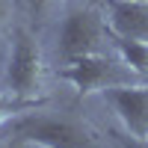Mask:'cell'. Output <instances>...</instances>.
<instances>
[{"instance_id":"obj_8","label":"cell","mask_w":148,"mask_h":148,"mask_svg":"<svg viewBox=\"0 0 148 148\" xmlns=\"http://www.w3.org/2000/svg\"><path fill=\"white\" fill-rule=\"evenodd\" d=\"M39 101H24V98H15V95H0V127L9 125L15 116L27 113V110H36Z\"/></svg>"},{"instance_id":"obj_10","label":"cell","mask_w":148,"mask_h":148,"mask_svg":"<svg viewBox=\"0 0 148 148\" xmlns=\"http://www.w3.org/2000/svg\"><path fill=\"white\" fill-rule=\"evenodd\" d=\"M12 12H15V0H0V27H6Z\"/></svg>"},{"instance_id":"obj_6","label":"cell","mask_w":148,"mask_h":148,"mask_svg":"<svg viewBox=\"0 0 148 148\" xmlns=\"http://www.w3.org/2000/svg\"><path fill=\"white\" fill-rule=\"evenodd\" d=\"M107 24L113 36L148 42V3L145 0H107Z\"/></svg>"},{"instance_id":"obj_9","label":"cell","mask_w":148,"mask_h":148,"mask_svg":"<svg viewBox=\"0 0 148 148\" xmlns=\"http://www.w3.org/2000/svg\"><path fill=\"white\" fill-rule=\"evenodd\" d=\"M62 3V0H27V6L36 18H45V15H51V12Z\"/></svg>"},{"instance_id":"obj_7","label":"cell","mask_w":148,"mask_h":148,"mask_svg":"<svg viewBox=\"0 0 148 148\" xmlns=\"http://www.w3.org/2000/svg\"><path fill=\"white\" fill-rule=\"evenodd\" d=\"M116 51L125 62L139 74V77L148 83V42H139V39H121L116 36Z\"/></svg>"},{"instance_id":"obj_11","label":"cell","mask_w":148,"mask_h":148,"mask_svg":"<svg viewBox=\"0 0 148 148\" xmlns=\"http://www.w3.org/2000/svg\"><path fill=\"white\" fill-rule=\"evenodd\" d=\"M0 148H39V145H33V142L21 139V136H6L3 142H0Z\"/></svg>"},{"instance_id":"obj_2","label":"cell","mask_w":148,"mask_h":148,"mask_svg":"<svg viewBox=\"0 0 148 148\" xmlns=\"http://www.w3.org/2000/svg\"><path fill=\"white\" fill-rule=\"evenodd\" d=\"M110 45L116 47V36L98 9H89V6L71 9L62 18V24H59L56 47H59L65 62H74V59H83V56L110 53Z\"/></svg>"},{"instance_id":"obj_5","label":"cell","mask_w":148,"mask_h":148,"mask_svg":"<svg viewBox=\"0 0 148 148\" xmlns=\"http://www.w3.org/2000/svg\"><path fill=\"white\" fill-rule=\"evenodd\" d=\"M104 98L110 101V107L116 110V116L121 119V125L127 127L130 136L145 142L148 139V83L107 89Z\"/></svg>"},{"instance_id":"obj_12","label":"cell","mask_w":148,"mask_h":148,"mask_svg":"<svg viewBox=\"0 0 148 148\" xmlns=\"http://www.w3.org/2000/svg\"><path fill=\"white\" fill-rule=\"evenodd\" d=\"M145 3H148V0H145Z\"/></svg>"},{"instance_id":"obj_4","label":"cell","mask_w":148,"mask_h":148,"mask_svg":"<svg viewBox=\"0 0 148 148\" xmlns=\"http://www.w3.org/2000/svg\"><path fill=\"white\" fill-rule=\"evenodd\" d=\"M45 53L39 39L30 30L15 33V45H12V56L6 65V83L9 95L24 98V101H39V95L45 89Z\"/></svg>"},{"instance_id":"obj_1","label":"cell","mask_w":148,"mask_h":148,"mask_svg":"<svg viewBox=\"0 0 148 148\" xmlns=\"http://www.w3.org/2000/svg\"><path fill=\"white\" fill-rule=\"evenodd\" d=\"M9 136H21L39 148H101L98 133L80 119L47 116V113H21L9 121Z\"/></svg>"},{"instance_id":"obj_3","label":"cell","mask_w":148,"mask_h":148,"mask_svg":"<svg viewBox=\"0 0 148 148\" xmlns=\"http://www.w3.org/2000/svg\"><path fill=\"white\" fill-rule=\"evenodd\" d=\"M59 77L68 80L80 95H95V92L119 89V86H139V83H145L121 56L116 59L110 53L74 59V62H68L59 71Z\"/></svg>"}]
</instances>
